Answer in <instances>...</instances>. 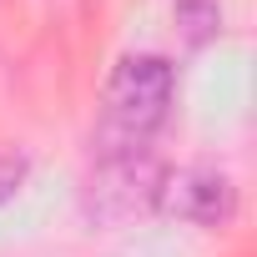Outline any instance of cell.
Returning a JSON list of instances; mask_svg holds the SVG:
<instances>
[{
	"label": "cell",
	"instance_id": "6da1fadb",
	"mask_svg": "<svg viewBox=\"0 0 257 257\" xmlns=\"http://www.w3.org/2000/svg\"><path fill=\"white\" fill-rule=\"evenodd\" d=\"M177 71L167 56H126L106 81V121L121 147H142L157 126L172 116Z\"/></svg>",
	"mask_w": 257,
	"mask_h": 257
},
{
	"label": "cell",
	"instance_id": "7a4b0ae2",
	"mask_svg": "<svg viewBox=\"0 0 257 257\" xmlns=\"http://www.w3.org/2000/svg\"><path fill=\"white\" fill-rule=\"evenodd\" d=\"M157 192H162V167L142 147H106V157L91 177V212L116 222V217H132L147 202H157Z\"/></svg>",
	"mask_w": 257,
	"mask_h": 257
},
{
	"label": "cell",
	"instance_id": "3957f363",
	"mask_svg": "<svg viewBox=\"0 0 257 257\" xmlns=\"http://www.w3.org/2000/svg\"><path fill=\"white\" fill-rule=\"evenodd\" d=\"M157 202L177 222H192V227H227L237 217V187L217 167H187L177 177H162Z\"/></svg>",
	"mask_w": 257,
	"mask_h": 257
},
{
	"label": "cell",
	"instance_id": "277c9868",
	"mask_svg": "<svg viewBox=\"0 0 257 257\" xmlns=\"http://www.w3.org/2000/svg\"><path fill=\"white\" fill-rule=\"evenodd\" d=\"M172 16L187 46H207L222 36V0H172Z\"/></svg>",
	"mask_w": 257,
	"mask_h": 257
},
{
	"label": "cell",
	"instance_id": "5b68a950",
	"mask_svg": "<svg viewBox=\"0 0 257 257\" xmlns=\"http://www.w3.org/2000/svg\"><path fill=\"white\" fill-rule=\"evenodd\" d=\"M26 172H31V162H26L21 152H0V207L26 187Z\"/></svg>",
	"mask_w": 257,
	"mask_h": 257
}]
</instances>
